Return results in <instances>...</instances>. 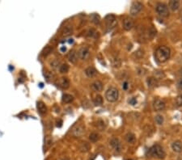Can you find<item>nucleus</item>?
Masks as SVG:
<instances>
[{
    "instance_id": "1",
    "label": "nucleus",
    "mask_w": 182,
    "mask_h": 160,
    "mask_svg": "<svg viewBox=\"0 0 182 160\" xmlns=\"http://www.w3.org/2000/svg\"><path fill=\"white\" fill-rule=\"evenodd\" d=\"M171 55V50L167 46H160L156 49L155 57L156 61L160 63H164L167 62Z\"/></svg>"
},
{
    "instance_id": "2",
    "label": "nucleus",
    "mask_w": 182,
    "mask_h": 160,
    "mask_svg": "<svg viewBox=\"0 0 182 160\" xmlns=\"http://www.w3.org/2000/svg\"><path fill=\"white\" fill-rule=\"evenodd\" d=\"M148 153L150 156L158 158V159H164L165 157V152L163 149V147L158 144L154 145L153 146H151Z\"/></svg>"
},
{
    "instance_id": "3",
    "label": "nucleus",
    "mask_w": 182,
    "mask_h": 160,
    "mask_svg": "<svg viewBox=\"0 0 182 160\" xmlns=\"http://www.w3.org/2000/svg\"><path fill=\"white\" fill-rule=\"evenodd\" d=\"M118 97H119V91L116 87H111L105 92V99L110 103H114L117 101L118 100Z\"/></svg>"
},
{
    "instance_id": "4",
    "label": "nucleus",
    "mask_w": 182,
    "mask_h": 160,
    "mask_svg": "<svg viewBox=\"0 0 182 160\" xmlns=\"http://www.w3.org/2000/svg\"><path fill=\"white\" fill-rule=\"evenodd\" d=\"M155 11L156 12L160 15V16H163V17H168L169 16V10L168 7L166 4L162 3H157V5L155 7Z\"/></svg>"
},
{
    "instance_id": "5",
    "label": "nucleus",
    "mask_w": 182,
    "mask_h": 160,
    "mask_svg": "<svg viewBox=\"0 0 182 160\" xmlns=\"http://www.w3.org/2000/svg\"><path fill=\"white\" fill-rule=\"evenodd\" d=\"M143 8V5L141 3H139V2H134V3H133L131 7H130V9H129V14H130V16H138L140 12L142 11Z\"/></svg>"
},
{
    "instance_id": "6",
    "label": "nucleus",
    "mask_w": 182,
    "mask_h": 160,
    "mask_svg": "<svg viewBox=\"0 0 182 160\" xmlns=\"http://www.w3.org/2000/svg\"><path fill=\"white\" fill-rule=\"evenodd\" d=\"M84 131H85V128L82 125H76L75 128L72 129L71 134L75 138H80L81 136H83Z\"/></svg>"
},
{
    "instance_id": "7",
    "label": "nucleus",
    "mask_w": 182,
    "mask_h": 160,
    "mask_svg": "<svg viewBox=\"0 0 182 160\" xmlns=\"http://www.w3.org/2000/svg\"><path fill=\"white\" fill-rule=\"evenodd\" d=\"M105 23L108 29H111L112 28H114L115 25L117 24V19L115 16L113 15H108L105 17Z\"/></svg>"
},
{
    "instance_id": "8",
    "label": "nucleus",
    "mask_w": 182,
    "mask_h": 160,
    "mask_svg": "<svg viewBox=\"0 0 182 160\" xmlns=\"http://www.w3.org/2000/svg\"><path fill=\"white\" fill-rule=\"evenodd\" d=\"M153 108L156 112L163 111L165 108V103L160 99H156L153 102Z\"/></svg>"
},
{
    "instance_id": "9",
    "label": "nucleus",
    "mask_w": 182,
    "mask_h": 160,
    "mask_svg": "<svg viewBox=\"0 0 182 160\" xmlns=\"http://www.w3.org/2000/svg\"><path fill=\"white\" fill-rule=\"evenodd\" d=\"M89 54H90V51H89V49L87 47H82V48L79 50L78 52V56L81 60H86V59L88 58L89 57Z\"/></svg>"
},
{
    "instance_id": "10",
    "label": "nucleus",
    "mask_w": 182,
    "mask_h": 160,
    "mask_svg": "<svg viewBox=\"0 0 182 160\" xmlns=\"http://www.w3.org/2000/svg\"><path fill=\"white\" fill-rule=\"evenodd\" d=\"M67 58L70 62L75 64L78 61V53L75 50H70L67 54Z\"/></svg>"
},
{
    "instance_id": "11",
    "label": "nucleus",
    "mask_w": 182,
    "mask_h": 160,
    "mask_svg": "<svg viewBox=\"0 0 182 160\" xmlns=\"http://www.w3.org/2000/svg\"><path fill=\"white\" fill-rule=\"evenodd\" d=\"M110 146L117 152H120L122 150V145H121V142L118 138H112L110 141Z\"/></svg>"
},
{
    "instance_id": "12",
    "label": "nucleus",
    "mask_w": 182,
    "mask_h": 160,
    "mask_svg": "<svg viewBox=\"0 0 182 160\" xmlns=\"http://www.w3.org/2000/svg\"><path fill=\"white\" fill-rule=\"evenodd\" d=\"M134 27V21L129 19V18H125L123 21V28L125 31H129L133 28Z\"/></svg>"
},
{
    "instance_id": "13",
    "label": "nucleus",
    "mask_w": 182,
    "mask_h": 160,
    "mask_svg": "<svg viewBox=\"0 0 182 160\" xmlns=\"http://www.w3.org/2000/svg\"><path fill=\"white\" fill-rule=\"evenodd\" d=\"M171 149L176 153L182 152V142L181 141H175L171 143Z\"/></svg>"
},
{
    "instance_id": "14",
    "label": "nucleus",
    "mask_w": 182,
    "mask_h": 160,
    "mask_svg": "<svg viewBox=\"0 0 182 160\" xmlns=\"http://www.w3.org/2000/svg\"><path fill=\"white\" fill-rule=\"evenodd\" d=\"M91 88L95 91H101L103 90V83L100 80H97L91 83Z\"/></svg>"
},
{
    "instance_id": "15",
    "label": "nucleus",
    "mask_w": 182,
    "mask_h": 160,
    "mask_svg": "<svg viewBox=\"0 0 182 160\" xmlns=\"http://www.w3.org/2000/svg\"><path fill=\"white\" fill-rule=\"evenodd\" d=\"M59 86L64 89H67L69 87H70V81L67 78H65V77H62L59 79L58 82Z\"/></svg>"
},
{
    "instance_id": "16",
    "label": "nucleus",
    "mask_w": 182,
    "mask_h": 160,
    "mask_svg": "<svg viewBox=\"0 0 182 160\" xmlns=\"http://www.w3.org/2000/svg\"><path fill=\"white\" fill-rule=\"evenodd\" d=\"M169 8L171 9L172 11H176L179 9L180 7V2L179 1H176V0H171L168 3Z\"/></svg>"
},
{
    "instance_id": "17",
    "label": "nucleus",
    "mask_w": 182,
    "mask_h": 160,
    "mask_svg": "<svg viewBox=\"0 0 182 160\" xmlns=\"http://www.w3.org/2000/svg\"><path fill=\"white\" fill-rule=\"evenodd\" d=\"M72 32H73V28H72V27L68 25V26L65 27L64 28L62 29V37H66L70 36V35L72 34Z\"/></svg>"
},
{
    "instance_id": "18",
    "label": "nucleus",
    "mask_w": 182,
    "mask_h": 160,
    "mask_svg": "<svg viewBox=\"0 0 182 160\" xmlns=\"http://www.w3.org/2000/svg\"><path fill=\"white\" fill-rule=\"evenodd\" d=\"M37 110L38 112H39V113H41V114H45V112H47V108H46L45 104L42 101L37 102Z\"/></svg>"
},
{
    "instance_id": "19",
    "label": "nucleus",
    "mask_w": 182,
    "mask_h": 160,
    "mask_svg": "<svg viewBox=\"0 0 182 160\" xmlns=\"http://www.w3.org/2000/svg\"><path fill=\"white\" fill-rule=\"evenodd\" d=\"M85 74L87 77L92 78V77H94L95 75H97V70L95 69L94 67H91V66H90V67H87V68L85 70Z\"/></svg>"
},
{
    "instance_id": "20",
    "label": "nucleus",
    "mask_w": 182,
    "mask_h": 160,
    "mask_svg": "<svg viewBox=\"0 0 182 160\" xmlns=\"http://www.w3.org/2000/svg\"><path fill=\"white\" fill-rule=\"evenodd\" d=\"M62 100L65 104H70L74 100V96L70 94H64L62 97Z\"/></svg>"
},
{
    "instance_id": "21",
    "label": "nucleus",
    "mask_w": 182,
    "mask_h": 160,
    "mask_svg": "<svg viewBox=\"0 0 182 160\" xmlns=\"http://www.w3.org/2000/svg\"><path fill=\"white\" fill-rule=\"evenodd\" d=\"M90 148H91V146H90L89 143H87L86 142H83L80 146V150L81 152H84V153L87 152L90 150Z\"/></svg>"
},
{
    "instance_id": "22",
    "label": "nucleus",
    "mask_w": 182,
    "mask_h": 160,
    "mask_svg": "<svg viewBox=\"0 0 182 160\" xmlns=\"http://www.w3.org/2000/svg\"><path fill=\"white\" fill-rule=\"evenodd\" d=\"M125 140H126V142H128V143H131V144H133L134 143V142H135V140H136V138H135V135H134V133H128L126 135H125Z\"/></svg>"
},
{
    "instance_id": "23",
    "label": "nucleus",
    "mask_w": 182,
    "mask_h": 160,
    "mask_svg": "<svg viewBox=\"0 0 182 160\" xmlns=\"http://www.w3.org/2000/svg\"><path fill=\"white\" fill-rule=\"evenodd\" d=\"M52 52H53V47H51L49 45H47V46H45V48L43 49L41 54H42V56H44V57H47Z\"/></svg>"
},
{
    "instance_id": "24",
    "label": "nucleus",
    "mask_w": 182,
    "mask_h": 160,
    "mask_svg": "<svg viewBox=\"0 0 182 160\" xmlns=\"http://www.w3.org/2000/svg\"><path fill=\"white\" fill-rule=\"evenodd\" d=\"M147 85H148L149 87H154L157 85V79H155V78H153V77H150V78L147 79Z\"/></svg>"
},
{
    "instance_id": "25",
    "label": "nucleus",
    "mask_w": 182,
    "mask_h": 160,
    "mask_svg": "<svg viewBox=\"0 0 182 160\" xmlns=\"http://www.w3.org/2000/svg\"><path fill=\"white\" fill-rule=\"evenodd\" d=\"M69 70V66L66 64V63H63L59 66V71L60 73L62 74H64V73H67Z\"/></svg>"
},
{
    "instance_id": "26",
    "label": "nucleus",
    "mask_w": 182,
    "mask_h": 160,
    "mask_svg": "<svg viewBox=\"0 0 182 160\" xmlns=\"http://www.w3.org/2000/svg\"><path fill=\"white\" fill-rule=\"evenodd\" d=\"M100 139V135L97 133H91L89 135V140L91 142H96Z\"/></svg>"
},
{
    "instance_id": "27",
    "label": "nucleus",
    "mask_w": 182,
    "mask_h": 160,
    "mask_svg": "<svg viewBox=\"0 0 182 160\" xmlns=\"http://www.w3.org/2000/svg\"><path fill=\"white\" fill-rule=\"evenodd\" d=\"M90 19H91V21L92 23H94L95 24H99L100 21H101V19H100V16L97 15V14H92L90 16Z\"/></svg>"
},
{
    "instance_id": "28",
    "label": "nucleus",
    "mask_w": 182,
    "mask_h": 160,
    "mask_svg": "<svg viewBox=\"0 0 182 160\" xmlns=\"http://www.w3.org/2000/svg\"><path fill=\"white\" fill-rule=\"evenodd\" d=\"M155 122L157 125H163L164 124V117L162 116V115H160V114H158V115H156L155 117Z\"/></svg>"
},
{
    "instance_id": "29",
    "label": "nucleus",
    "mask_w": 182,
    "mask_h": 160,
    "mask_svg": "<svg viewBox=\"0 0 182 160\" xmlns=\"http://www.w3.org/2000/svg\"><path fill=\"white\" fill-rule=\"evenodd\" d=\"M93 102H94V104L96 106H101L102 104H103V98H102V96H100V95L97 96L95 97Z\"/></svg>"
},
{
    "instance_id": "30",
    "label": "nucleus",
    "mask_w": 182,
    "mask_h": 160,
    "mask_svg": "<svg viewBox=\"0 0 182 160\" xmlns=\"http://www.w3.org/2000/svg\"><path fill=\"white\" fill-rule=\"evenodd\" d=\"M97 127L98 129H100V130L102 131V130H104L105 129V123L102 120H99V121H97Z\"/></svg>"
},
{
    "instance_id": "31",
    "label": "nucleus",
    "mask_w": 182,
    "mask_h": 160,
    "mask_svg": "<svg viewBox=\"0 0 182 160\" xmlns=\"http://www.w3.org/2000/svg\"><path fill=\"white\" fill-rule=\"evenodd\" d=\"M154 75H155V79H161L164 78V76H165L163 71H155Z\"/></svg>"
},
{
    "instance_id": "32",
    "label": "nucleus",
    "mask_w": 182,
    "mask_h": 160,
    "mask_svg": "<svg viewBox=\"0 0 182 160\" xmlns=\"http://www.w3.org/2000/svg\"><path fill=\"white\" fill-rule=\"evenodd\" d=\"M175 104L177 107L182 106V96H178L175 100Z\"/></svg>"
},
{
    "instance_id": "33",
    "label": "nucleus",
    "mask_w": 182,
    "mask_h": 160,
    "mask_svg": "<svg viewBox=\"0 0 182 160\" xmlns=\"http://www.w3.org/2000/svg\"><path fill=\"white\" fill-rule=\"evenodd\" d=\"M128 103H129V104H130V105H132V106H134V105H136V104H137L138 100H137V99H136L135 97H132V98L129 99Z\"/></svg>"
},
{
    "instance_id": "34",
    "label": "nucleus",
    "mask_w": 182,
    "mask_h": 160,
    "mask_svg": "<svg viewBox=\"0 0 182 160\" xmlns=\"http://www.w3.org/2000/svg\"><path fill=\"white\" fill-rule=\"evenodd\" d=\"M58 65H59L58 61L54 60V61H53V62L50 63V66H51V67H52L54 70H57L58 68Z\"/></svg>"
},
{
    "instance_id": "35",
    "label": "nucleus",
    "mask_w": 182,
    "mask_h": 160,
    "mask_svg": "<svg viewBox=\"0 0 182 160\" xmlns=\"http://www.w3.org/2000/svg\"><path fill=\"white\" fill-rule=\"evenodd\" d=\"M112 66H113V67H119V66H121V62H120V60L118 58L113 59V60H112Z\"/></svg>"
},
{
    "instance_id": "36",
    "label": "nucleus",
    "mask_w": 182,
    "mask_h": 160,
    "mask_svg": "<svg viewBox=\"0 0 182 160\" xmlns=\"http://www.w3.org/2000/svg\"><path fill=\"white\" fill-rule=\"evenodd\" d=\"M128 87H129L128 82H124L123 85H122V87H123L124 90H127V89H128Z\"/></svg>"
},
{
    "instance_id": "37",
    "label": "nucleus",
    "mask_w": 182,
    "mask_h": 160,
    "mask_svg": "<svg viewBox=\"0 0 182 160\" xmlns=\"http://www.w3.org/2000/svg\"><path fill=\"white\" fill-rule=\"evenodd\" d=\"M57 127H62V120H58V121H57Z\"/></svg>"
},
{
    "instance_id": "38",
    "label": "nucleus",
    "mask_w": 182,
    "mask_h": 160,
    "mask_svg": "<svg viewBox=\"0 0 182 160\" xmlns=\"http://www.w3.org/2000/svg\"><path fill=\"white\" fill-rule=\"evenodd\" d=\"M177 86H178V87H179L180 89H181V90H182V79L180 80V81L178 82V83H177Z\"/></svg>"
},
{
    "instance_id": "39",
    "label": "nucleus",
    "mask_w": 182,
    "mask_h": 160,
    "mask_svg": "<svg viewBox=\"0 0 182 160\" xmlns=\"http://www.w3.org/2000/svg\"><path fill=\"white\" fill-rule=\"evenodd\" d=\"M61 51H62V52H66V48L65 46L62 47V48H61Z\"/></svg>"
},
{
    "instance_id": "40",
    "label": "nucleus",
    "mask_w": 182,
    "mask_h": 160,
    "mask_svg": "<svg viewBox=\"0 0 182 160\" xmlns=\"http://www.w3.org/2000/svg\"><path fill=\"white\" fill-rule=\"evenodd\" d=\"M179 72H180V74H181V75H182V67L181 68V69H180V70H179Z\"/></svg>"
},
{
    "instance_id": "41",
    "label": "nucleus",
    "mask_w": 182,
    "mask_h": 160,
    "mask_svg": "<svg viewBox=\"0 0 182 160\" xmlns=\"http://www.w3.org/2000/svg\"><path fill=\"white\" fill-rule=\"evenodd\" d=\"M40 87H43V83H40Z\"/></svg>"
},
{
    "instance_id": "42",
    "label": "nucleus",
    "mask_w": 182,
    "mask_h": 160,
    "mask_svg": "<svg viewBox=\"0 0 182 160\" xmlns=\"http://www.w3.org/2000/svg\"><path fill=\"white\" fill-rule=\"evenodd\" d=\"M127 160H133V159H127Z\"/></svg>"
},
{
    "instance_id": "43",
    "label": "nucleus",
    "mask_w": 182,
    "mask_h": 160,
    "mask_svg": "<svg viewBox=\"0 0 182 160\" xmlns=\"http://www.w3.org/2000/svg\"><path fill=\"white\" fill-rule=\"evenodd\" d=\"M63 160H64V159H63Z\"/></svg>"
}]
</instances>
